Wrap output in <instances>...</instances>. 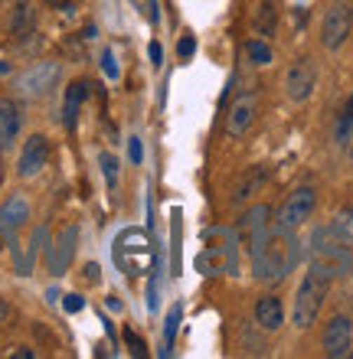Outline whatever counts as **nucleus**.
Wrapping results in <instances>:
<instances>
[{
  "label": "nucleus",
  "mask_w": 353,
  "mask_h": 359,
  "mask_svg": "<svg viewBox=\"0 0 353 359\" xmlns=\"http://www.w3.org/2000/svg\"><path fill=\"white\" fill-rule=\"evenodd\" d=\"M252 252V274L262 284H278L298 262V242L295 232H278L272 229L265 238H258Z\"/></svg>",
  "instance_id": "nucleus-1"
},
{
  "label": "nucleus",
  "mask_w": 353,
  "mask_h": 359,
  "mask_svg": "<svg viewBox=\"0 0 353 359\" xmlns=\"http://www.w3.org/2000/svg\"><path fill=\"white\" fill-rule=\"evenodd\" d=\"M115 265L121 268L124 274H131V278L151 271L154 245H151V238H147V232H141V229H124L121 236L115 238Z\"/></svg>",
  "instance_id": "nucleus-2"
},
{
  "label": "nucleus",
  "mask_w": 353,
  "mask_h": 359,
  "mask_svg": "<svg viewBox=\"0 0 353 359\" xmlns=\"http://www.w3.org/2000/svg\"><path fill=\"white\" fill-rule=\"evenodd\" d=\"M327 291H331V278H324L321 271H311V268H307L305 281H301L298 297H295V327L298 330L314 327L317 313H321V307H324Z\"/></svg>",
  "instance_id": "nucleus-3"
},
{
  "label": "nucleus",
  "mask_w": 353,
  "mask_h": 359,
  "mask_svg": "<svg viewBox=\"0 0 353 359\" xmlns=\"http://www.w3.org/2000/svg\"><path fill=\"white\" fill-rule=\"evenodd\" d=\"M317 206V193L311 187H298L288 193V199L278 206V216L272 219V229L278 232H298V229L305 226V219H311Z\"/></svg>",
  "instance_id": "nucleus-4"
},
{
  "label": "nucleus",
  "mask_w": 353,
  "mask_h": 359,
  "mask_svg": "<svg viewBox=\"0 0 353 359\" xmlns=\"http://www.w3.org/2000/svg\"><path fill=\"white\" fill-rule=\"evenodd\" d=\"M59 82V62L53 59H43V62H33L29 69H23L13 82L20 98H39V95H46L49 88Z\"/></svg>",
  "instance_id": "nucleus-5"
},
{
  "label": "nucleus",
  "mask_w": 353,
  "mask_h": 359,
  "mask_svg": "<svg viewBox=\"0 0 353 359\" xmlns=\"http://www.w3.org/2000/svg\"><path fill=\"white\" fill-rule=\"evenodd\" d=\"M353 29V10L350 4H331V10L324 13V23H321V43L324 49H340L347 43Z\"/></svg>",
  "instance_id": "nucleus-6"
},
{
  "label": "nucleus",
  "mask_w": 353,
  "mask_h": 359,
  "mask_svg": "<svg viewBox=\"0 0 353 359\" xmlns=\"http://www.w3.org/2000/svg\"><path fill=\"white\" fill-rule=\"evenodd\" d=\"M255 114H258V98L255 92H242L232 98L229 111H226V131L229 137H246L255 124Z\"/></svg>",
  "instance_id": "nucleus-7"
},
{
  "label": "nucleus",
  "mask_w": 353,
  "mask_h": 359,
  "mask_svg": "<svg viewBox=\"0 0 353 359\" xmlns=\"http://www.w3.org/2000/svg\"><path fill=\"white\" fill-rule=\"evenodd\" d=\"M314 86H317L314 62H311V59H298V62H291V69H288V76H285L288 98H291V102H307L311 92H314Z\"/></svg>",
  "instance_id": "nucleus-8"
},
{
  "label": "nucleus",
  "mask_w": 353,
  "mask_h": 359,
  "mask_svg": "<svg viewBox=\"0 0 353 359\" xmlns=\"http://www.w3.org/2000/svg\"><path fill=\"white\" fill-rule=\"evenodd\" d=\"M321 343H324V353L331 359H344L350 356V346H353V323L350 317H334V320L324 327V337H321Z\"/></svg>",
  "instance_id": "nucleus-9"
},
{
  "label": "nucleus",
  "mask_w": 353,
  "mask_h": 359,
  "mask_svg": "<svg viewBox=\"0 0 353 359\" xmlns=\"http://www.w3.org/2000/svg\"><path fill=\"white\" fill-rule=\"evenodd\" d=\"M49 161V141L43 134H29L27 144H23V151H20V161H17V173L23 180L36 177Z\"/></svg>",
  "instance_id": "nucleus-10"
},
{
  "label": "nucleus",
  "mask_w": 353,
  "mask_h": 359,
  "mask_svg": "<svg viewBox=\"0 0 353 359\" xmlns=\"http://www.w3.org/2000/svg\"><path fill=\"white\" fill-rule=\"evenodd\" d=\"M268 232H272V206L258 203V206H252L248 212H242V219H239V236H242V242H246L248 248L255 245L258 238H265Z\"/></svg>",
  "instance_id": "nucleus-11"
},
{
  "label": "nucleus",
  "mask_w": 353,
  "mask_h": 359,
  "mask_svg": "<svg viewBox=\"0 0 353 359\" xmlns=\"http://www.w3.org/2000/svg\"><path fill=\"white\" fill-rule=\"evenodd\" d=\"M76 242H79V229L69 226L59 232V238L53 242V252H49V271L53 274H66V268L72 265V255H76Z\"/></svg>",
  "instance_id": "nucleus-12"
},
{
  "label": "nucleus",
  "mask_w": 353,
  "mask_h": 359,
  "mask_svg": "<svg viewBox=\"0 0 353 359\" xmlns=\"http://www.w3.org/2000/svg\"><path fill=\"white\" fill-rule=\"evenodd\" d=\"M29 219V203L23 196H10L4 206H0V229H4V236L13 238L20 229L27 226Z\"/></svg>",
  "instance_id": "nucleus-13"
},
{
  "label": "nucleus",
  "mask_w": 353,
  "mask_h": 359,
  "mask_svg": "<svg viewBox=\"0 0 353 359\" xmlns=\"http://www.w3.org/2000/svg\"><path fill=\"white\" fill-rule=\"evenodd\" d=\"M20 128H23V114H20L17 102L0 98V147H4V151H7V147H13Z\"/></svg>",
  "instance_id": "nucleus-14"
},
{
  "label": "nucleus",
  "mask_w": 353,
  "mask_h": 359,
  "mask_svg": "<svg viewBox=\"0 0 353 359\" xmlns=\"http://www.w3.org/2000/svg\"><path fill=\"white\" fill-rule=\"evenodd\" d=\"M88 98V82H82V79H76V82H69L66 88V102H62V124H66L69 131L76 128L79 121V108H82V102Z\"/></svg>",
  "instance_id": "nucleus-15"
},
{
  "label": "nucleus",
  "mask_w": 353,
  "mask_h": 359,
  "mask_svg": "<svg viewBox=\"0 0 353 359\" xmlns=\"http://www.w3.org/2000/svg\"><path fill=\"white\" fill-rule=\"evenodd\" d=\"M255 320H258V327H262V330H278V327L285 323V307H281V301H278V297H272V294L258 297Z\"/></svg>",
  "instance_id": "nucleus-16"
},
{
  "label": "nucleus",
  "mask_w": 353,
  "mask_h": 359,
  "mask_svg": "<svg viewBox=\"0 0 353 359\" xmlns=\"http://www.w3.org/2000/svg\"><path fill=\"white\" fill-rule=\"evenodd\" d=\"M272 177V170L268 167H252V170H246L242 177H239L236 183V193H232V203H246V199H252V193H258V189L265 187V180Z\"/></svg>",
  "instance_id": "nucleus-17"
},
{
  "label": "nucleus",
  "mask_w": 353,
  "mask_h": 359,
  "mask_svg": "<svg viewBox=\"0 0 353 359\" xmlns=\"http://www.w3.org/2000/svg\"><path fill=\"white\" fill-rule=\"evenodd\" d=\"M7 27H10V33H13V36H27V33H33V4L20 0L17 7L10 10Z\"/></svg>",
  "instance_id": "nucleus-18"
},
{
  "label": "nucleus",
  "mask_w": 353,
  "mask_h": 359,
  "mask_svg": "<svg viewBox=\"0 0 353 359\" xmlns=\"http://www.w3.org/2000/svg\"><path fill=\"white\" fill-rule=\"evenodd\" d=\"M331 232H334V238L340 242V245L353 248V206H344L340 212L334 216V222H331Z\"/></svg>",
  "instance_id": "nucleus-19"
},
{
  "label": "nucleus",
  "mask_w": 353,
  "mask_h": 359,
  "mask_svg": "<svg viewBox=\"0 0 353 359\" xmlns=\"http://www.w3.org/2000/svg\"><path fill=\"white\" fill-rule=\"evenodd\" d=\"M334 141H337V147H350V144H353V95H350V102H347L344 111L337 114Z\"/></svg>",
  "instance_id": "nucleus-20"
},
{
  "label": "nucleus",
  "mask_w": 353,
  "mask_h": 359,
  "mask_svg": "<svg viewBox=\"0 0 353 359\" xmlns=\"http://www.w3.org/2000/svg\"><path fill=\"white\" fill-rule=\"evenodd\" d=\"M200 268L206 274H222L226 271V268H232V258L226 255V248H206V252H203V258H200Z\"/></svg>",
  "instance_id": "nucleus-21"
},
{
  "label": "nucleus",
  "mask_w": 353,
  "mask_h": 359,
  "mask_svg": "<svg viewBox=\"0 0 353 359\" xmlns=\"http://www.w3.org/2000/svg\"><path fill=\"white\" fill-rule=\"evenodd\" d=\"M246 56L252 59V66H268V62H272V46H268L265 39H248Z\"/></svg>",
  "instance_id": "nucleus-22"
},
{
  "label": "nucleus",
  "mask_w": 353,
  "mask_h": 359,
  "mask_svg": "<svg viewBox=\"0 0 353 359\" xmlns=\"http://www.w3.org/2000/svg\"><path fill=\"white\" fill-rule=\"evenodd\" d=\"M255 27L262 29V33H272V29H275V7H272V4H262V10H258V20H255Z\"/></svg>",
  "instance_id": "nucleus-23"
},
{
  "label": "nucleus",
  "mask_w": 353,
  "mask_h": 359,
  "mask_svg": "<svg viewBox=\"0 0 353 359\" xmlns=\"http://www.w3.org/2000/svg\"><path fill=\"white\" fill-rule=\"evenodd\" d=\"M98 161H102V173H105L108 187L115 189V187H118V161H115V157H112V154H102Z\"/></svg>",
  "instance_id": "nucleus-24"
},
{
  "label": "nucleus",
  "mask_w": 353,
  "mask_h": 359,
  "mask_svg": "<svg viewBox=\"0 0 353 359\" xmlns=\"http://www.w3.org/2000/svg\"><path fill=\"white\" fill-rule=\"evenodd\" d=\"M102 69H105L108 79H118V62H115V53H112V49L102 53Z\"/></svg>",
  "instance_id": "nucleus-25"
},
{
  "label": "nucleus",
  "mask_w": 353,
  "mask_h": 359,
  "mask_svg": "<svg viewBox=\"0 0 353 359\" xmlns=\"http://www.w3.org/2000/svg\"><path fill=\"white\" fill-rule=\"evenodd\" d=\"M62 307H66L69 313H76V311H82V307H86V301H82L79 294H69L66 301H62Z\"/></svg>",
  "instance_id": "nucleus-26"
},
{
  "label": "nucleus",
  "mask_w": 353,
  "mask_h": 359,
  "mask_svg": "<svg viewBox=\"0 0 353 359\" xmlns=\"http://www.w3.org/2000/svg\"><path fill=\"white\" fill-rule=\"evenodd\" d=\"M124 340H128V346H131V353H134V356H144V353H147V350H144V343L138 340V337H134L131 330L124 333Z\"/></svg>",
  "instance_id": "nucleus-27"
},
{
  "label": "nucleus",
  "mask_w": 353,
  "mask_h": 359,
  "mask_svg": "<svg viewBox=\"0 0 353 359\" xmlns=\"http://www.w3.org/2000/svg\"><path fill=\"white\" fill-rule=\"evenodd\" d=\"M177 320H180V311H173L171 317H167V346H171L173 333H177Z\"/></svg>",
  "instance_id": "nucleus-28"
},
{
  "label": "nucleus",
  "mask_w": 353,
  "mask_h": 359,
  "mask_svg": "<svg viewBox=\"0 0 353 359\" xmlns=\"http://www.w3.org/2000/svg\"><path fill=\"white\" fill-rule=\"evenodd\" d=\"M128 154H131L134 163H141V141H138V137H131V144H128Z\"/></svg>",
  "instance_id": "nucleus-29"
},
{
  "label": "nucleus",
  "mask_w": 353,
  "mask_h": 359,
  "mask_svg": "<svg viewBox=\"0 0 353 359\" xmlns=\"http://www.w3.org/2000/svg\"><path fill=\"white\" fill-rule=\"evenodd\" d=\"M33 356H36V353L29 350V346H17V350L10 353V359H33Z\"/></svg>",
  "instance_id": "nucleus-30"
},
{
  "label": "nucleus",
  "mask_w": 353,
  "mask_h": 359,
  "mask_svg": "<svg viewBox=\"0 0 353 359\" xmlns=\"http://www.w3.org/2000/svg\"><path fill=\"white\" fill-rule=\"evenodd\" d=\"M180 56H183V59L193 56V36H183V39H180Z\"/></svg>",
  "instance_id": "nucleus-31"
},
{
  "label": "nucleus",
  "mask_w": 353,
  "mask_h": 359,
  "mask_svg": "<svg viewBox=\"0 0 353 359\" xmlns=\"http://www.w3.org/2000/svg\"><path fill=\"white\" fill-rule=\"evenodd\" d=\"M161 59H164L161 43H151V62H154V66H161Z\"/></svg>",
  "instance_id": "nucleus-32"
},
{
  "label": "nucleus",
  "mask_w": 353,
  "mask_h": 359,
  "mask_svg": "<svg viewBox=\"0 0 353 359\" xmlns=\"http://www.w3.org/2000/svg\"><path fill=\"white\" fill-rule=\"evenodd\" d=\"M147 20H151V23H157V0H151V4H147Z\"/></svg>",
  "instance_id": "nucleus-33"
},
{
  "label": "nucleus",
  "mask_w": 353,
  "mask_h": 359,
  "mask_svg": "<svg viewBox=\"0 0 353 359\" xmlns=\"http://www.w3.org/2000/svg\"><path fill=\"white\" fill-rule=\"evenodd\" d=\"M86 274H88V281H98V265H88Z\"/></svg>",
  "instance_id": "nucleus-34"
},
{
  "label": "nucleus",
  "mask_w": 353,
  "mask_h": 359,
  "mask_svg": "<svg viewBox=\"0 0 353 359\" xmlns=\"http://www.w3.org/2000/svg\"><path fill=\"white\" fill-rule=\"evenodd\" d=\"M7 317H10V307H7V301H0V323L7 320Z\"/></svg>",
  "instance_id": "nucleus-35"
},
{
  "label": "nucleus",
  "mask_w": 353,
  "mask_h": 359,
  "mask_svg": "<svg viewBox=\"0 0 353 359\" xmlns=\"http://www.w3.org/2000/svg\"><path fill=\"white\" fill-rule=\"evenodd\" d=\"M49 7H69V0H46Z\"/></svg>",
  "instance_id": "nucleus-36"
}]
</instances>
